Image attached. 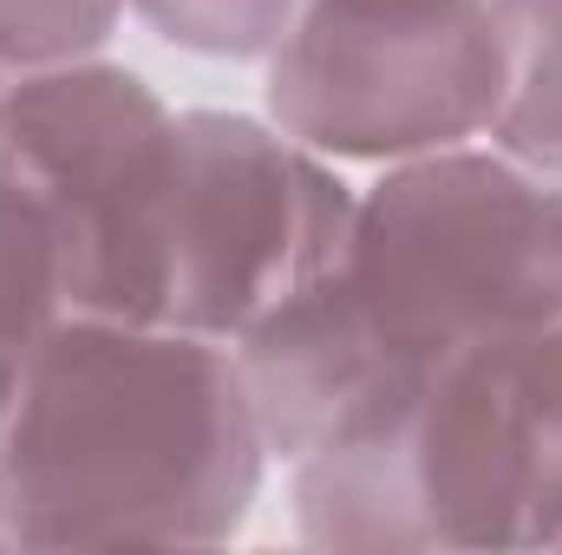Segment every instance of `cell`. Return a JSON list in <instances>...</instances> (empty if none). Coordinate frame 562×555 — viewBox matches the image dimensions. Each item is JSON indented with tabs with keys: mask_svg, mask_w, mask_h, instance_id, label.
I'll return each instance as SVG.
<instances>
[{
	"mask_svg": "<svg viewBox=\"0 0 562 555\" xmlns=\"http://www.w3.org/2000/svg\"><path fill=\"white\" fill-rule=\"evenodd\" d=\"M562 320V183L504 150L400 157L340 256L236 340L269 457L294 464L400 406L451 353Z\"/></svg>",
	"mask_w": 562,
	"mask_h": 555,
	"instance_id": "cell-1",
	"label": "cell"
},
{
	"mask_svg": "<svg viewBox=\"0 0 562 555\" xmlns=\"http://www.w3.org/2000/svg\"><path fill=\"white\" fill-rule=\"evenodd\" d=\"M269 471L229 340L125 320H53L13 373L0 550H210Z\"/></svg>",
	"mask_w": 562,
	"mask_h": 555,
	"instance_id": "cell-2",
	"label": "cell"
},
{
	"mask_svg": "<svg viewBox=\"0 0 562 555\" xmlns=\"http://www.w3.org/2000/svg\"><path fill=\"white\" fill-rule=\"evenodd\" d=\"M314 550H562V320L477 340L294 457Z\"/></svg>",
	"mask_w": 562,
	"mask_h": 555,
	"instance_id": "cell-3",
	"label": "cell"
},
{
	"mask_svg": "<svg viewBox=\"0 0 562 555\" xmlns=\"http://www.w3.org/2000/svg\"><path fill=\"white\" fill-rule=\"evenodd\" d=\"M0 163L46 209L66 320L157 327L177 112L112 59L26 72L0 105Z\"/></svg>",
	"mask_w": 562,
	"mask_h": 555,
	"instance_id": "cell-4",
	"label": "cell"
},
{
	"mask_svg": "<svg viewBox=\"0 0 562 555\" xmlns=\"http://www.w3.org/2000/svg\"><path fill=\"white\" fill-rule=\"evenodd\" d=\"M504 46L491 0H301L269 53V125L321 157L400 163L491 132Z\"/></svg>",
	"mask_w": 562,
	"mask_h": 555,
	"instance_id": "cell-5",
	"label": "cell"
},
{
	"mask_svg": "<svg viewBox=\"0 0 562 555\" xmlns=\"http://www.w3.org/2000/svg\"><path fill=\"white\" fill-rule=\"evenodd\" d=\"M353 223V190L321 150L249 112H177L157 327L243 340L321 275Z\"/></svg>",
	"mask_w": 562,
	"mask_h": 555,
	"instance_id": "cell-6",
	"label": "cell"
},
{
	"mask_svg": "<svg viewBox=\"0 0 562 555\" xmlns=\"http://www.w3.org/2000/svg\"><path fill=\"white\" fill-rule=\"evenodd\" d=\"M504 46V92L491 144L562 183V0H491Z\"/></svg>",
	"mask_w": 562,
	"mask_h": 555,
	"instance_id": "cell-7",
	"label": "cell"
},
{
	"mask_svg": "<svg viewBox=\"0 0 562 555\" xmlns=\"http://www.w3.org/2000/svg\"><path fill=\"white\" fill-rule=\"evenodd\" d=\"M53 320H66V301L46 209L0 163V360H26Z\"/></svg>",
	"mask_w": 562,
	"mask_h": 555,
	"instance_id": "cell-8",
	"label": "cell"
},
{
	"mask_svg": "<svg viewBox=\"0 0 562 555\" xmlns=\"http://www.w3.org/2000/svg\"><path fill=\"white\" fill-rule=\"evenodd\" d=\"M125 0H0V72H53L72 59H99L119 33Z\"/></svg>",
	"mask_w": 562,
	"mask_h": 555,
	"instance_id": "cell-9",
	"label": "cell"
},
{
	"mask_svg": "<svg viewBox=\"0 0 562 555\" xmlns=\"http://www.w3.org/2000/svg\"><path fill=\"white\" fill-rule=\"evenodd\" d=\"M138 20L203 59H269L301 0H132Z\"/></svg>",
	"mask_w": 562,
	"mask_h": 555,
	"instance_id": "cell-10",
	"label": "cell"
},
{
	"mask_svg": "<svg viewBox=\"0 0 562 555\" xmlns=\"http://www.w3.org/2000/svg\"><path fill=\"white\" fill-rule=\"evenodd\" d=\"M13 373H20V360H0V457H7V412H13Z\"/></svg>",
	"mask_w": 562,
	"mask_h": 555,
	"instance_id": "cell-11",
	"label": "cell"
},
{
	"mask_svg": "<svg viewBox=\"0 0 562 555\" xmlns=\"http://www.w3.org/2000/svg\"><path fill=\"white\" fill-rule=\"evenodd\" d=\"M7 86H13V79H7V72H0V105H7Z\"/></svg>",
	"mask_w": 562,
	"mask_h": 555,
	"instance_id": "cell-12",
	"label": "cell"
}]
</instances>
